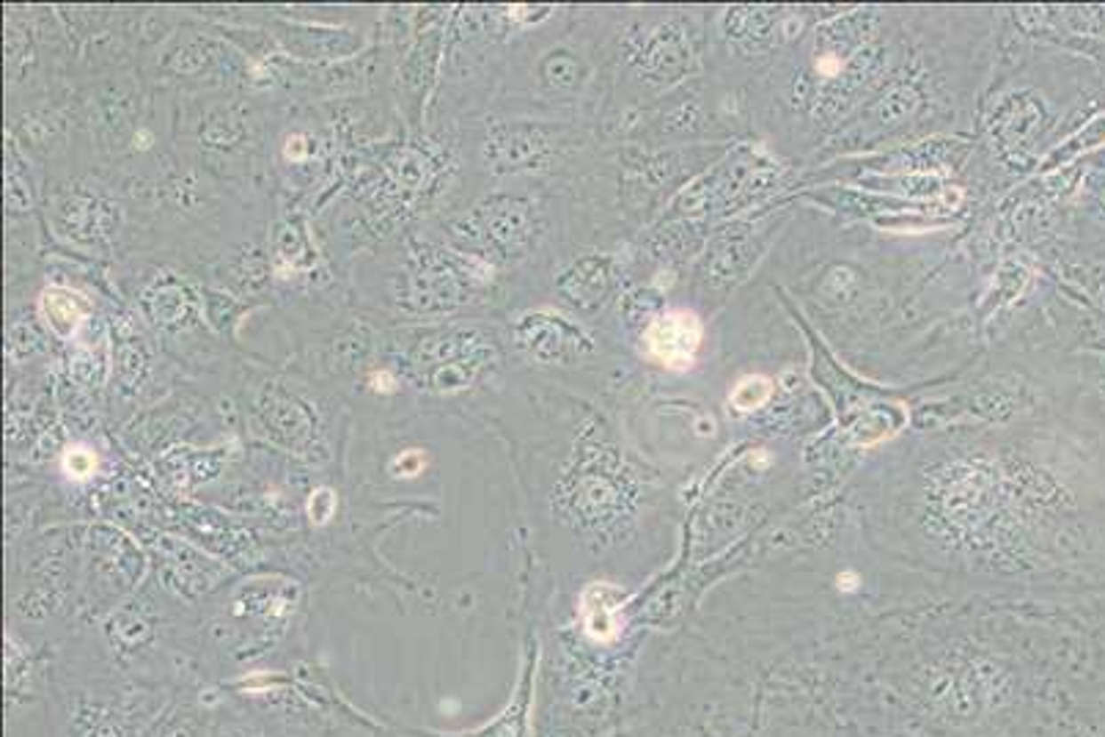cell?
<instances>
[{"instance_id":"3","label":"cell","mask_w":1105,"mask_h":737,"mask_svg":"<svg viewBox=\"0 0 1105 737\" xmlns=\"http://www.w3.org/2000/svg\"><path fill=\"white\" fill-rule=\"evenodd\" d=\"M767 397H770V386H767V380H762V377L742 380L732 394V399L740 410H754L762 402H767Z\"/></svg>"},{"instance_id":"1","label":"cell","mask_w":1105,"mask_h":737,"mask_svg":"<svg viewBox=\"0 0 1105 737\" xmlns=\"http://www.w3.org/2000/svg\"><path fill=\"white\" fill-rule=\"evenodd\" d=\"M701 344V325L691 311H669L649 328L646 347L654 361L671 369H688Z\"/></svg>"},{"instance_id":"2","label":"cell","mask_w":1105,"mask_h":737,"mask_svg":"<svg viewBox=\"0 0 1105 737\" xmlns=\"http://www.w3.org/2000/svg\"><path fill=\"white\" fill-rule=\"evenodd\" d=\"M619 603H621V592H616V589H611L605 583L589 589L586 597H583V605H586V630H589L591 638H597V641L616 638L613 611L619 608Z\"/></svg>"}]
</instances>
